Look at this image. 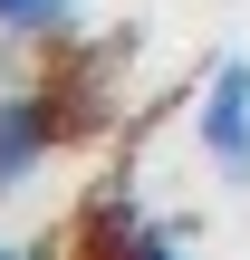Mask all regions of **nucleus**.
<instances>
[{"mask_svg": "<svg viewBox=\"0 0 250 260\" xmlns=\"http://www.w3.org/2000/svg\"><path fill=\"white\" fill-rule=\"evenodd\" d=\"M58 145H67V106H58V87H39V77L0 87V203L29 193V183L48 174Z\"/></svg>", "mask_w": 250, "mask_h": 260, "instance_id": "f257e3e1", "label": "nucleus"}, {"mask_svg": "<svg viewBox=\"0 0 250 260\" xmlns=\"http://www.w3.org/2000/svg\"><path fill=\"white\" fill-rule=\"evenodd\" d=\"M193 145L212 154V174L250 183V58H222L193 96Z\"/></svg>", "mask_w": 250, "mask_h": 260, "instance_id": "f03ea898", "label": "nucleus"}, {"mask_svg": "<svg viewBox=\"0 0 250 260\" xmlns=\"http://www.w3.org/2000/svg\"><path fill=\"white\" fill-rule=\"evenodd\" d=\"M77 29V0H0V39H19V48H58Z\"/></svg>", "mask_w": 250, "mask_h": 260, "instance_id": "7ed1b4c3", "label": "nucleus"}, {"mask_svg": "<svg viewBox=\"0 0 250 260\" xmlns=\"http://www.w3.org/2000/svg\"><path fill=\"white\" fill-rule=\"evenodd\" d=\"M125 260H193V241H183V232H164V222H145V232L125 241Z\"/></svg>", "mask_w": 250, "mask_h": 260, "instance_id": "20e7f679", "label": "nucleus"}, {"mask_svg": "<svg viewBox=\"0 0 250 260\" xmlns=\"http://www.w3.org/2000/svg\"><path fill=\"white\" fill-rule=\"evenodd\" d=\"M0 260H48V251H39V241H0Z\"/></svg>", "mask_w": 250, "mask_h": 260, "instance_id": "39448f33", "label": "nucleus"}]
</instances>
